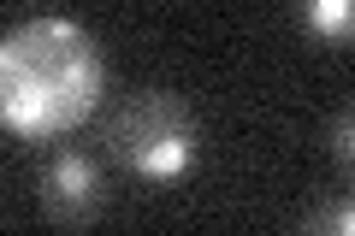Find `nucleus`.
Segmentation results:
<instances>
[{
    "instance_id": "obj_4",
    "label": "nucleus",
    "mask_w": 355,
    "mask_h": 236,
    "mask_svg": "<svg viewBox=\"0 0 355 236\" xmlns=\"http://www.w3.org/2000/svg\"><path fill=\"white\" fill-rule=\"evenodd\" d=\"M302 236H355V195L314 207V212L302 219Z\"/></svg>"
},
{
    "instance_id": "obj_5",
    "label": "nucleus",
    "mask_w": 355,
    "mask_h": 236,
    "mask_svg": "<svg viewBox=\"0 0 355 236\" xmlns=\"http://www.w3.org/2000/svg\"><path fill=\"white\" fill-rule=\"evenodd\" d=\"M331 154H338L343 172H355V107L338 112V125H331Z\"/></svg>"
},
{
    "instance_id": "obj_1",
    "label": "nucleus",
    "mask_w": 355,
    "mask_h": 236,
    "mask_svg": "<svg viewBox=\"0 0 355 236\" xmlns=\"http://www.w3.org/2000/svg\"><path fill=\"white\" fill-rule=\"evenodd\" d=\"M113 154L137 183H184L196 165V125L172 89H137L113 118Z\"/></svg>"
},
{
    "instance_id": "obj_2",
    "label": "nucleus",
    "mask_w": 355,
    "mask_h": 236,
    "mask_svg": "<svg viewBox=\"0 0 355 236\" xmlns=\"http://www.w3.org/2000/svg\"><path fill=\"white\" fill-rule=\"evenodd\" d=\"M36 195H42V212L53 224H89V219H101V207H107V177L83 148H60L42 165Z\"/></svg>"
},
{
    "instance_id": "obj_3",
    "label": "nucleus",
    "mask_w": 355,
    "mask_h": 236,
    "mask_svg": "<svg viewBox=\"0 0 355 236\" xmlns=\"http://www.w3.org/2000/svg\"><path fill=\"white\" fill-rule=\"evenodd\" d=\"M296 24L326 48H343V42H355V0H308V6H296Z\"/></svg>"
}]
</instances>
